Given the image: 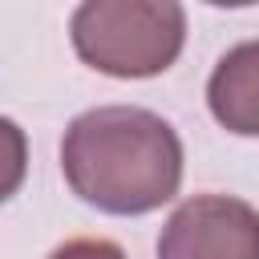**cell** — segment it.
I'll use <instances>...</instances> for the list:
<instances>
[{"instance_id": "obj_1", "label": "cell", "mask_w": 259, "mask_h": 259, "mask_svg": "<svg viewBox=\"0 0 259 259\" xmlns=\"http://www.w3.org/2000/svg\"><path fill=\"white\" fill-rule=\"evenodd\" d=\"M178 130L142 105H93L77 113L61 138V174L69 190L117 219L166 206L182 186Z\"/></svg>"}, {"instance_id": "obj_2", "label": "cell", "mask_w": 259, "mask_h": 259, "mask_svg": "<svg viewBox=\"0 0 259 259\" xmlns=\"http://www.w3.org/2000/svg\"><path fill=\"white\" fill-rule=\"evenodd\" d=\"M73 53L117 81L166 73L186 45V8L174 0H85L69 16Z\"/></svg>"}, {"instance_id": "obj_3", "label": "cell", "mask_w": 259, "mask_h": 259, "mask_svg": "<svg viewBox=\"0 0 259 259\" xmlns=\"http://www.w3.org/2000/svg\"><path fill=\"white\" fill-rule=\"evenodd\" d=\"M154 251L158 259H259V210L235 194L182 198Z\"/></svg>"}, {"instance_id": "obj_4", "label": "cell", "mask_w": 259, "mask_h": 259, "mask_svg": "<svg viewBox=\"0 0 259 259\" xmlns=\"http://www.w3.org/2000/svg\"><path fill=\"white\" fill-rule=\"evenodd\" d=\"M206 109L235 138H259V40L231 45L206 77Z\"/></svg>"}, {"instance_id": "obj_5", "label": "cell", "mask_w": 259, "mask_h": 259, "mask_svg": "<svg viewBox=\"0 0 259 259\" xmlns=\"http://www.w3.org/2000/svg\"><path fill=\"white\" fill-rule=\"evenodd\" d=\"M28 174V138L24 130L0 113V206L24 186Z\"/></svg>"}, {"instance_id": "obj_6", "label": "cell", "mask_w": 259, "mask_h": 259, "mask_svg": "<svg viewBox=\"0 0 259 259\" xmlns=\"http://www.w3.org/2000/svg\"><path fill=\"white\" fill-rule=\"evenodd\" d=\"M45 259H125V251H121V243H113V239H101V235H77V239L57 243Z\"/></svg>"}]
</instances>
